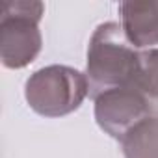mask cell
<instances>
[{
    "mask_svg": "<svg viewBox=\"0 0 158 158\" xmlns=\"http://www.w3.org/2000/svg\"><path fill=\"white\" fill-rule=\"evenodd\" d=\"M138 69L139 50L128 41L123 26L117 23L99 24L88 47L89 97L97 99L110 89L134 86Z\"/></svg>",
    "mask_w": 158,
    "mask_h": 158,
    "instance_id": "6da1fadb",
    "label": "cell"
},
{
    "mask_svg": "<svg viewBox=\"0 0 158 158\" xmlns=\"http://www.w3.org/2000/svg\"><path fill=\"white\" fill-rule=\"evenodd\" d=\"M43 2L2 0L0 2V60L8 69H23L35 60L43 39L39 21Z\"/></svg>",
    "mask_w": 158,
    "mask_h": 158,
    "instance_id": "7a4b0ae2",
    "label": "cell"
},
{
    "mask_svg": "<svg viewBox=\"0 0 158 158\" xmlns=\"http://www.w3.org/2000/svg\"><path fill=\"white\" fill-rule=\"evenodd\" d=\"M88 93V76L67 65H48L35 71L24 88L30 108L45 117H61L74 112Z\"/></svg>",
    "mask_w": 158,
    "mask_h": 158,
    "instance_id": "3957f363",
    "label": "cell"
},
{
    "mask_svg": "<svg viewBox=\"0 0 158 158\" xmlns=\"http://www.w3.org/2000/svg\"><path fill=\"white\" fill-rule=\"evenodd\" d=\"M154 110L151 99L134 86L115 88L95 99V119L99 127L119 141Z\"/></svg>",
    "mask_w": 158,
    "mask_h": 158,
    "instance_id": "277c9868",
    "label": "cell"
},
{
    "mask_svg": "<svg viewBox=\"0 0 158 158\" xmlns=\"http://www.w3.org/2000/svg\"><path fill=\"white\" fill-rule=\"evenodd\" d=\"M123 30L136 48L158 45V2H123Z\"/></svg>",
    "mask_w": 158,
    "mask_h": 158,
    "instance_id": "5b68a950",
    "label": "cell"
},
{
    "mask_svg": "<svg viewBox=\"0 0 158 158\" xmlns=\"http://www.w3.org/2000/svg\"><path fill=\"white\" fill-rule=\"evenodd\" d=\"M121 145L125 158H158V110L130 128Z\"/></svg>",
    "mask_w": 158,
    "mask_h": 158,
    "instance_id": "8992f818",
    "label": "cell"
},
{
    "mask_svg": "<svg viewBox=\"0 0 158 158\" xmlns=\"http://www.w3.org/2000/svg\"><path fill=\"white\" fill-rule=\"evenodd\" d=\"M134 86L149 99H158V48L139 52V69Z\"/></svg>",
    "mask_w": 158,
    "mask_h": 158,
    "instance_id": "52a82bcc",
    "label": "cell"
}]
</instances>
